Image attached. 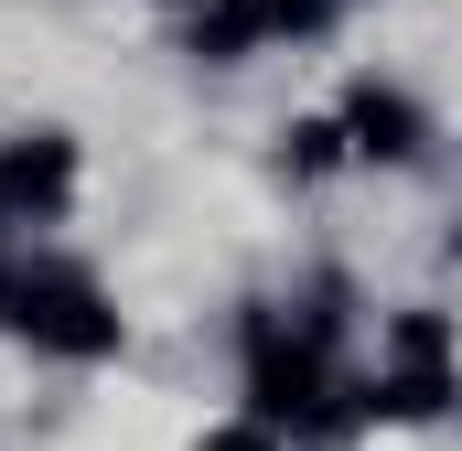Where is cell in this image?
I'll return each instance as SVG.
<instances>
[{"instance_id": "obj_10", "label": "cell", "mask_w": 462, "mask_h": 451, "mask_svg": "<svg viewBox=\"0 0 462 451\" xmlns=\"http://www.w3.org/2000/svg\"><path fill=\"white\" fill-rule=\"evenodd\" d=\"M205 451H280V430H269V419H236V430H216Z\"/></svg>"}, {"instance_id": "obj_11", "label": "cell", "mask_w": 462, "mask_h": 451, "mask_svg": "<svg viewBox=\"0 0 462 451\" xmlns=\"http://www.w3.org/2000/svg\"><path fill=\"white\" fill-rule=\"evenodd\" d=\"M0 312H11V269H0Z\"/></svg>"}, {"instance_id": "obj_7", "label": "cell", "mask_w": 462, "mask_h": 451, "mask_svg": "<svg viewBox=\"0 0 462 451\" xmlns=\"http://www.w3.org/2000/svg\"><path fill=\"white\" fill-rule=\"evenodd\" d=\"M387 365H452V323L441 312H398L387 323Z\"/></svg>"}, {"instance_id": "obj_13", "label": "cell", "mask_w": 462, "mask_h": 451, "mask_svg": "<svg viewBox=\"0 0 462 451\" xmlns=\"http://www.w3.org/2000/svg\"><path fill=\"white\" fill-rule=\"evenodd\" d=\"M0 172H11V161H0Z\"/></svg>"}, {"instance_id": "obj_12", "label": "cell", "mask_w": 462, "mask_h": 451, "mask_svg": "<svg viewBox=\"0 0 462 451\" xmlns=\"http://www.w3.org/2000/svg\"><path fill=\"white\" fill-rule=\"evenodd\" d=\"M452 258H462V226H452Z\"/></svg>"}, {"instance_id": "obj_1", "label": "cell", "mask_w": 462, "mask_h": 451, "mask_svg": "<svg viewBox=\"0 0 462 451\" xmlns=\"http://www.w3.org/2000/svg\"><path fill=\"white\" fill-rule=\"evenodd\" d=\"M11 323L43 354H76V365L118 354V312H108V290L87 269H11Z\"/></svg>"}, {"instance_id": "obj_2", "label": "cell", "mask_w": 462, "mask_h": 451, "mask_svg": "<svg viewBox=\"0 0 462 451\" xmlns=\"http://www.w3.org/2000/svg\"><path fill=\"white\" fill-rule=\"evenodd\" d=\"M323 344L312 334H280V323H258L247 334V419H269V430H291V419H323Z\"/></svg>"}, {"instance_id": "obj_3", "label": "cell", "mask_w": 462, "mask_h": 451, "mask_svg": "<svg viewBox=\"0 0 462 451\" xmlns=\"http://www.w3.org/2000/svg\"><path fill=\"white\" fill-rule=\"evenodd\" d=\"M345 140L365 151V161H420V140H430V118L409 108L398 87H376V76H365V87L345 97Z\"/></svg>"}, {"instance_id": "obj_4", "label": "cell", "mask_w": 462, "mask_h": 451, "mask_svg": "<svg viewBox=\"0 0 462 451\" xmlns=\"http://www.w3.org/2000/svg\"><path fill=\"white\" fill-rule=\"evenodd\" d=\"M76 194V140L65 129H32L22 151H11V172H0V205H22V216H54Z\"/></svg>"}, {"instance_id": "obj_8", "label": "cell", "mask_w": 462, "mask_h": 451, "mask_svg": "<svg viewBox=\"0 0 462 451\" xmlns=\"http://www.w3.org/2000/svg\"><path fill=\"white\" fill-rule=\"evenodd\" d=\"M345 151H355V140H345V118H301V129H291V172H334Z\"/></svg>"}, {"instance_id": "obj_5", "label": "cell", "mask_w": 462, "mask_h": 451, "mask_svg": "<svg viewBox=\"0 0 462 451\" xmlns=\"http://www.w3.org/2000/svg\"><path fill=\"white\" fill-rule=\"evenodd\" d=\"M258 32H269V11H258V0H205V11H194V54H205V65H236Z\"/></svg>"}, {"instance_id": "obj_6", "label": "cell", "mask_w": 462, "mask_h": 451, "mask_svg": "<svg viewBox=\"0 0 462 451\" xmlns=\"http://www.w3.org/2000/svg\"><path fill=\"white\" fill-rule=\"evenodd\" d=\"M462 387H452V365H387L376 376V409H398V419H441Z\"/></svg>"}, {"instance_id": "obj_9", "label": "cell", "mask_w": 462, "mask_h": 451, "mask_svg": "<svg viewBox=\"0 0 462 451\" xmlns=\"http://www.w3.org/2000/svg\"><path fill=\"white\" fill-rule=\"evenodd\" d=\"M258 11H269V22H291V32H323V22H334V0H258Z\"/></svg>"}]
</instances>
